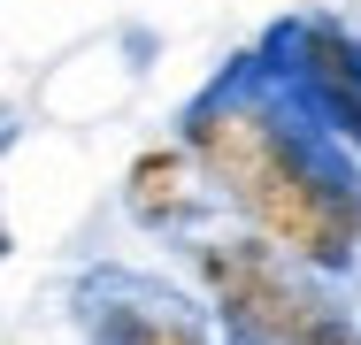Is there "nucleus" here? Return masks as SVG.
<instances>
[{
	"instance_id": "obj_1",
	"label": "nucleus",
	"mask_w": 361,
	"mask_h": 345,
	"mask_svg": "<svg viewBox=\"0 0 361 345\" xmlns=\"http://www.w3.org/2000/svg\"><path fill=\"white\" fill-rule=\"evenodd\" d=\"M185 153L292 269H354L361 246L354 161L292 92H277V77L262 62L231 69L208 100L185 108Z\"/></svg>"
},
{
	"instance_id": "obj_2",
	"label": "nucleus",
	"mask_w": 361,
	"mask_h": 345,
	"mask_svg": "<svg viewBox=\"0 0 361 345\" xmlns=\"http://www.w3.org/2000/svg\"><path fill=\"white\" fill-rule=\"evenodd\" d=\"M200 284L216 299L231 345H361V330L262 238H208Z\"/></svg>"
},
{
	"instance_id": "obj_3",
	"label": "nucleus",
	"mask_w": 361,
	"mask_h": 345,
	"mask_svg": "<svg viewBox=\"0 0 361 345\" xmlns=\"http://www.w3.org/2000/svg\"><path fill=\"white\" fill-rule=\"evenodd\" d=\"M77 322H85L92 345H216L192 299H177L169 284L131 276V269L92 276L85 299H77Z\"/></svg>"
},
{
	"instance_id": "obj_4",
	"label": "nucleus",
	"mask_w": 361,
	"mask_h": 345,
	"mask_svg": "<svg viewBox=\"0 0 361 345\" xmlns=\"http://www.w3.org/2000/svg\"><path fill=\"white\" fill-rule=\"evenodd\" d=\"M277 46H292V100L338 146H361V46L331 23H292Z\"/></svg>"
},
{
	"instance_id": "obj_5",
	"label": "nucleus",
	"mask_w": 361,
	"mask_h": 345,
	"mask_svg": "<svg viewBox=\"0 0 361 345\" xmlns=\"http://www.w3.org/2000/svg\"><path fill=\"white\" fill-rule=\"evenodd\" d=\"M131 215L154 222V230H177V222L200 215V184H192V169H185L177 146H161V153H139V161H131Z\"/></svg>"
},
{
	"instance_id": "obj_6",
	"label": "nucleus",
	"mask_w": 361,
	"mask_h": 345,
	"mask_svg": "<svg viewBox=\"0 0 361 345\" xmlns=\"http://www.w3.org/2000/svg\"><path fill=\"white\" fill-rule=\"evenodd\" d=\"M0 253H8V230H0Z\"/></svg>"
}]
</instances>
